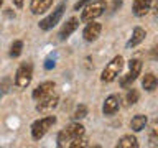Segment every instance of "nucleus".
I'll return each instance as SVG.
<instances>
[{
  "label": "nucleus",
  "mask_w": 158,
  "mask_h": 148,
  "mask_svg": "<svg viewBox=\"0 0 158 148\" xmlns=\"http://www.w3.org/2000/svg\"><path fill=\"white\" fill-rule=\"evenodd\" d=\"M79 137H84V127L81 123H71L68 125L64 130H61L58 133V146L59 148H64V146H69L73 140H76Z\"/></svg>",
  "instance_id": "nucleus-1"
},
{
  "label": "nucleus",
  "mask_w": 158,
  "mask_h": 148,
  "mask_svg": "<svg viewBox=\"0 0 158 148\" xmlns=\"http://www.w3.org/2000/svg\"><path fill=\"white\" fill-rule=\"evenodd\" d=\"M106 8H107V3L104 2V0H94L92 3L86 5V8L82 10L81 20H82L84 23L94 22V20L99 18L104 12H106Z\"/></svg>",
  "instance_id": "nucleus-2"
},
{
  "label": "nucleus",
  "mask_w": 158,
  "mask_h": 148,
  "mask_svg": "<svg viewBox=\"0 0 158 148\" xmlns=\"http://www.w3.org/2000/svg\"><path fill=\"white\" fill-rule=\"evenodd\" d=\"M54 123H56V117H54V115H48V117H43V118H40V120H36L31 125V137H33V140H41Z\"/></svg>",
  "instance_id": "nucleus-3"
},
{
  "label": "nucleus",
  "mask_w": 158,
  "mask_h": 148,
  "mask_svg": "<svg viewBox=\"0 0 158 148\" xmlns=\"http://www.w3.org/2000/svg\"><path fill=\"white\" fill-rule=\"evenodd\" d=\"M122 68H123V58H122V56H115V58H114L112 61L106 66V69L102 71V76H101L102 82H112L114 79H115L118 74H120Z\"/></svg>",
  "instance_id": "nucleus-4"
},
{
  "label": "nucleus",
  "mask_w": 158,
  "mask_h": 148,
  "mask_svg": "<svg viewBox=\"0 0 158 148\" xmlns=\"http://www.w3.org/2000/svg\"><path fill=\"white\" fill-rule=\"evenodd\" d=\"M33 79V66L30 63H23L20 64V68L17 69L15 72V84L20 87V89H25L30 86Z\"/></svg>",
  "instance_id": "nucleus-5"
},
{
  "label": "nucleus",
  "mask_w": 158,
  "mask_h": 148,
  "mask_svg": "<svg viewBox=\"0 0 158 148\" xmlns=\"http://www.w3.org/2000/svg\"><path fill=\"white\" fill-rule=\"evenodd\" d=\"M64 10H66V2H61L46 18H43L41 22H40V28H41L43 31H48V30H51L53 27H56V23H59V20L63 17Z\"/></svg>",
  "instance_id": "nucleus-6"
},
{
  "label": "nucleus",
  "mask_w": 158,
  "mask_h": 148,
  "mask_svg": "<svg viewBox=\"0 0 158 148\" xmlns=\"http://www.w3.org/2000/svg\"><path fill=\"white\" fill-rule=\"evenodd\" d=\"M58 101H59V97H58V94H49V96L46 97H43V99H40L38 104H36V110L38 112H46V110H51V109H54L58 105Z\"/></svg>",
  "instance_id": "nucleus-7"
},
{
  "label": "nucleus",
  "mask_w": 158,
  "mask_h": 148,
  "mask_svg": "<svg viewBox=\"0 0 158 148\" xmlns=\"http://www.w3.org/2000/svg\"><path fill=\"white\" fill-rule=\"evenodd\" d=\"M118 109H120V97L115 96V94H110L104 102V107H102L104 115H114Z\"/></svg>",
  "instance_id": "nucleus-8"
},
{
  "label": "nucleus",
  "mask_w": 158,
  "mask_h": 148,
  "mask_svg": "<svg viewBox=\"0 0 158 148\" xmlns=\"http://www.w3.org/2000/svg\"><path fill=\"white\" fill-rule=\"evenodd\" d=\"M101 31H102L101 23L89 22L87 27L84 28V31H82V36H84V39H86V41H96V39L99 38V35H101Z\"/></svg>",
  "instance_id": "nucleus-9"
},
{
  "label": "nucleus",
  "mask_w": 158,
  "mask_h": 148,
  "mask_svg": "<svg viewBox=\"0 0 158 148\" xmlns=\"http://www.w3.org/2000/svg\"><path fill=\"white\" fill-rule=\"evenodd\" d=\"M53 89H54V82H51V81L41 82L40 86H36V89L33 91L31 96H33L35 101H40V99H43V97L49 96V94L53 92Z\"/></svg>",
  "instance_id": "nucleus-10"
},
{
  "label": "nucleus",
  "mask_w": 158,
  "mask_h": 148,
  "mask_svg": "<svg viewBox=\"0 0 158 148\" xmlns=\"http://www.w3.org/2000/svg\"><path fill=\"white\" fill-rule=\"evenodd\" d=\"M79 27V20L77 18H69L66 23H64V27L61 28V31H59V38L61 39H66L71 36V33L76 31V28Z\"/></svg>",
  "instance_id": "nucleus-11"
},
{
  "label": "nucleus",
  "mask_w": 158,
  "mask_h": 148,
  "mask_svg": "<svg viewBox=\"0 0 158 148\" xmlns=\"http://www.w3.org/2000/svg\"><path fill=\"white\" fill-rule=\"evenodd\" d=\"M152 7V0H135L133 2V15L135 17H145Z\"/></svg>",
  "instance_id": "nucleus-12"
},
{
  "label": "nucleus",
  "mask_w": 158,
  "mask_h": 148,
  "mask_svg": "<svg viewBox=\"0 0 158 148\" xmlns=\"http://www.w3.org/2000/svg\"><path fill=\"white\" fill-rule=\"evenodd\" d=\"M51 3H53V0H31L30 8H31V13L40 15V13L46 12V10L51 7Z\"/></svg>",
  "instance_id": "nucleus-13"
},
{
  "label": "nucleus",
  "mask_w": 158,
  "mask_h": 148,
  "mask_svg": "<svg viewBox=\"0 0 158 148\" xmlns=\"http://www.w3.org/2000/svg\"><path fill=\"white\" fill-rule=\"evenodd\" d=\"M147 36V33H145V30L140 28V27H137L135 30L132 31V38L128 39V43H127V46L128 48H133V46H137V44H140L143 39H145Z\"/></svg>",
  "instance_id": "nucleus-14"
},
{
  "label": "nucleus",
  "mask_w": 158,
  "mask_h": 148,
  "mask_svg": "<svg viewBox=\"0 0 158 148\" xmlns=\"http://www.w3.org/2000/svg\"><path fill=\"white\" fill-rule=\"evenodd\" d=\"M142 86L145 91L148 92H152V91H155L156 86H158V79L155 74H152V72H147L145 76H143V81H142Z\"/></svg>",
  "instance_id": "nucleus-15"
},
{
  "label": "nucleus",
  "mask_w": 158,
  "mask_h": 148,
  "mask_svg": "<svg viewBox=\"0 0 158 148\" xmlns=\"http://www.w3.org/2000/svg\"><path fill=\"white\" fill-rule=\"evenodd\" d=\"M147 115H142V113H138V115H135L130 120V128L133 132H142L143 128H145V125H147Z\"/></svg>",
  "instance_id": "nucleus-16"
},
{
  "label": "nucleus",
  "mask_w": 158,
  "mask_h": 148,
  "mask_svg": "<svg viewBox=\"0 0 158 148\" xmlns=\"http://www.w3.org/2000/svg\"><path fill=\"white\" fill-rule=\"evenodd\" d=\"M137 146H138V140L132 135L122 137L117 143V148H137Z\"/></svg>",
  "instance_id": "nucleus-17"
},
{
  "label": "nucleus",
  "mask_w": 158,
  "mask_h": 148,
  "mask_svg": "<svg viewBox=\"0 0 158 148\" xmlns=\"http://www.w3.org/2000/svg\"><path fill=\"white\" fill-rule=\"evenodd\" d=\"M22 51H23V41H20V39L13 41L12 46H10V56H12V58H18L20 54H22Z\"/></svg>",
  "instance_id": "nucleus-18"
},
{
  "label": "nucleus",
  "mask_w": 158,
  "mask_h": 148,
  "mask_svg": "<svg viewBox=\"0 0 158 148\" xmlns=\"http://www.w3.org/2000/svg\"><path fill=\"white\" fill-rule=\"evenodd\" d=\"M128 69H130L132 74L138 76V74L142 72V61H140V59H130V63H128Z\"/></svg>",
  "instance_id": "nucleus-19"
},
{
  "label": "nucleus",
  "mask_w": 158,
  "mask_h": 148,
  "mask_svg": "<svg viewBox=\"0 0 158 148\" xmlns=\"http://www.w3.org/2000/svg\"><path fill=\"white\" fill-rule=\"evenodd\" d=\"M86 115H87V107L81 104V105L76 107V110H74V113H73V118L74 120H81V118H84Z\"/></svg>",
  "instance_id": "nucleus-20"
},
{
  "label": "nucleus",
  "mask_w": 158,
  "mask_h": 148,
  "mask_svg": "<svg viewBox=\"0 0 158 148\" xmlns=\"http://www.w3.org/2000/svg\"><path fill=\"white\" fill-rule=\"evenodd\" d=\"M125 99H127V104H128V105H133V104L138 102V92L135 91V89H132V91L127 92Z\"/></svg>",
  "instance_id": "nucleus-21"
},
{
  "label": "nucleus",
  "mask_w": 158,
  "mask_h": 148,
  "mask_svg": "<svg viewBox=\"0 0 158 148\" xmlns=\"http://www.w3.org/2000/svg\"><path fill=\"white\" fill-rule=\"evenodd\" d=\"M135 79H137V76H135V74H132L130 71H128V74H125V76L122 77V81H120V86H122V87H128V86H130V84H132L133 81H135Z\"/></svg>",
  "instance_id": "nucleus-22"
},
{
  "label": "nucleus",
  "mask_w": 158,
  "mask_h": 148,
  "mask_svg": "<svg viewBox=\"0 0 158 148\" xmlns=\"http://www.w3.org/2000/svg\"><path fill=\"white\" fill-rule=\"evenodd\" d=\"M69 146H71V148H77V146H87L86 138H82V137L76 138V140H73V142H71V145H69Z\"/></svg>",
  "instance_id": "nucleus-23"
},
{
  "label": "nucleus",
  "mask_w": 158,
  "mask_h": 148,
  "mask_svg": "<svg viewBox=\"0 0 158 148\" xmlns=\"http://www.w3.org/2000/svg\"><path fill=\"white\" fill-rule=\"evenodd\" d=\"M94 0H79V2L74 5V10H81V8H84L86 5H89V3H92Z\"/></svg>",
  "instance_id": "nucleus-24"
},
{
  "label": "nucleus",
  "mask_w": 158,
  "mask_h": 148,
  "mask_svg": "<svg viewBox=\"0 0 158 148\" xmlns=\"http://www.w3.org/2000/svg\"><path fill=\"white\" fill-rule=\"evenodd\" d=\"M53 68H54V58L49 56L46 61H44V69H48V71H49V69H53Z\"/></svg>",
  "instance_id": "nucleus-25"
},
{
  "label": "nucleus",
  "mask_w": 158,
  "mask_h": 148,
  "mask_svg": "<svg viewBox=\"0 0 158 148\" xmlns=\"http://www.w3.org/2000/svg\"><path fill=\"white\" fill-rule=\"evenodd\" d=\"M152 132L155 133V135H158V120H155L152 123Z\"/></svg>",
  "instance_id": "nucleus-26"
},
{
  "label": "nucleus",
  "mask_w": 158,
  "mask_h": 148,
  "mask_svg": "<svg viewBox=\"0 0 158 148\" xmlns=\"http://www.w3.org/2000/svg\"><path fill=\"white\" fill-rule=\"evenodd\" d=\"M13 3H15V7H17V8L23 7V0H13Z\"/></svg>",
  "instance_id": "nucleus-27"
},
{
  "label": "nucleus",
  "mask_w": 158,
  "mask_h": 148,
  "mask_svg": "<svg viewBox=\"0 0 158 148\" xmlns=\"http://www.w3.org/2000/svg\"><path fill=\"white\" fill-rule=\"evenodd\" d=\"M152 58H153V59H156V58H158V48H156V46L152 49Z\"/></svg>",
  "instance_id": "nucleus-28"
},
{
  "label": "nucleus",
  "mask_w": 158,
  "mask_h": 148,
  "mask_svg": "<svg viewBox=\"0 0 158 148\" xmlns=\"http://www.w3.org/2000/svg\"><path fill=\"white\" fill-rule=\"evenodd\" d=\"M153 10H155V15H158V0H155V8Z\"/></svg>",
  "instance_id": "nucleus-29"
},
{
  "label": "nucleus",
  "mask_w": 158,
  "mask_h": 148,
  "mask_svg": "<svg viewBox=\"0 0 158 148\" xmlns=\"http://www.w3.org/2000/svg\"><path fill=\"white\" fill-rule=\"evenodd\" d=\"M2 3H3V0H0V7H2Z\"/></svg>",
  "instance_id": "nucleus-30"
}]
</instances>
